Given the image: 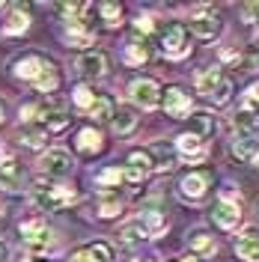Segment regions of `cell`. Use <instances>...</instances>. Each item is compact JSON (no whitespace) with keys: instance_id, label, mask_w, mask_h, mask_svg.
Listing matches in <instances>:
<instances>
[{"instance_id":"obj_35","label":"cell","mask_w":259,"mask_h":262,"mask_svg":"<svg viewBox=\"0 0 259 262\" xmlns=\"http://www.w3.org/2000/svg\"><path fill=\"white\" fill-rule=\"evenodd\" d=\"M152 152H155V155L161 158V161L155 164V167H161V170H170V167H173V155H170V149L164 146V143H158V146H152Z\"/></svg>"},{"instance_id":"obj_19","label":"cell","mask_w":259,"mask_h":262,"mask_svg":"<svg viewBox=\"0 0 259 262\" xmlns=\"http://www.w3.org/2000/svg\"><path fill=\"white\" fill-rule=\"evenodd\" d=\"M116 238H119V245H122V247H137L146 238V229H143L140 221H128V224H122V227H119Z\"/></svg>"},{"instance_id":"obj_36","label":"cell","mask_w":259,"mask_h":262,"mask_svg":"<svg viewBox=\"0 0 259 262\" xmlns=\"http://www.w3.org/2000/svg\"><path fill=\"white\" fill-rule=\"evenodd\" d=\"M229 93H232V83L229 81H224L221 83V86H218V90H214V93H211V101H214V104H224V101H229Z\"/></svg>"},{"instance_id":"obj_3","label":"cell","mask_w":259,"mask_h":262,"mask_svg":"<svg viewBox=\"0 0 259 262\" xmlns=\"http://www.w3.org/2000/svg\"><path fill=\"white\" fill-rule=\"evenodd\" d=\"M158 45L167 57H185L188 51H191V36H188V27L185 24H179V21H170V24H164L161 33H158Z\"/></svg>"},{"instance_id":"obj_32","label":"cell","mask_w":259,"mask_h":262,"mask_svg":"<svg viewBox=\"0 0 259 262\" xmlns=\"http://www.w3.org/2000/svg\"><path fill=\"white\" fill-rule=\"evenodd\" d=\"M191 119H194V134H197V137L209 134L211 125H214V122H211V114H206V111H197V114L191 116Z\"/></svg>"},{"instance_id":"obj_1","label":"cell","mask_w":259,"mask_h":262,"mask_svg":"<svg viewBox=\"0 0 259 262\" xmlns=\"http://www.w3.org/2000/svg\"><path fill=\"white\" fill-rule=\"evenodd\" d=\"M15 75L21 81L33 83L36 93H54L60 86V72L54 60L42 57V54H24L15 60Z\"/></svg>"},{"instance_id":"obj_8","label":"cell","mask_w":259,"mask_h":262,"mask_svg":"<svg viewBox=\"0 0 259 262\" xmlns=\"http://www.w3.org/2000/svg\"><path fill=\"white\" fill-rule=\"evenodd\" d=\"M152 167H155L152 152H131L128 164L122 167V176H125V182H131V185H140V182L152 173Z\"/></svg>"},{"instance_id":"obj_26","label":"cell","mask_w":259,"mask_h":262,"mask_svg":"<svg viewBox=\"0 0 259 262\" xmlns=\"http://www.w3.org/2000/svg\"><path fill=\"white\" fill-rule=\"evenodd\" d=\"M111 125H114L116 134H128V131L137 125V116H134V111H128V107H119L114 114V119H111Z\"/></svg>"},{"instance_id":"obj_44","label":"cell","mask_w":259,"mask_h":262,"mask_svg":"<svg viewBox=\"0 0 259 262\" xmlns=\"http://www.w3.org/2000/svg\"><path fill=\"white\" fill-rule=\"evenodd\" d=\"M256 221H259V203H256Z\"/></svg>"},{"instance_id":"obj_5","label":"cell","mask_w":259,"mask_h":262,"mask_svg":"<svg viewBox=\"0 0 259 262\" xmlns=\"http://www.w3.org/2000/svg\"><path fill=\"white\" fill-rule=\"evenodd\" d=\"M128 96H131V101H134L137 107L152 111V107L161 101V86L152 81V78H137V81H131Z\"/></svg>"},{"instance_id":"obj_18","label":"cell","mask_w":259,"mask_h":262,"mask_svg":"<svg viewBox=\"0 0 259 262\" xmlns=\"http://www.w3.org/2000/svg\"><path fill=\"white\" fill-rule=\"evenodd\" d=\"M232 155L239 158V161H247V164H256L259 161V137H239L235 143H232Z\"/></svg>"},{"instance_id":"obj_25","label":"cell","mask_w":259,"mask_h":262,"mask_svg":"<svg viewBox=\"0 0 259 262\" xmlns=\"http://www.w3.org/2000/svg\"><path fill=\"white\" fill-rule=\"evenodd\" d=\"M66 42H72L75 48H83V45H90L93 42V33H90V27H83V21H75L72 27H66Z\"/></svg>"},{"instance_id":"obj_23","label":"cell","mask_w":259,"mask_h":262,"mask_svg":"<svg viewBox=\"0 0 259 262\" xmlns=\"http://www.w3.org/2000/svg\"><path fill=\"white\" fill-rule=\"evenodd\" d=\"M125 63H128V66L149 63V45L140 42V39H131L128 45H125Z\"/></svg>"},{"instance_id":"obj_10","label":"cell","mask_w":259,"mask_h":262,"mask_svg":"<svg viewBox=\"0 0 259 262\" xmlns=\"http://www.w3.org/2000/svg\"><path fill=\"white\" fill-rule=\"evenodd\" d=\"M211 217H214L218 227L232 229L239 221H242V209H239V203H232L229 196H221V200L214 203V209H211Z\"/></svg>"},{"instance_id":"obj_7","label":"cell","mask_w":259,"mask_h":262,"mask_svg":"<svg viewBox=\"0 0 259 262\" xmlns=\"http://www.w3.org/2000/svg\"><path fill=\"white\" fill-rule=\"evenodd\" d=\"M39 167H42V173H48V176H54V179H60V176H69V173H72L75 161H72V155H69L66 149H48V152L42 155Z\"/></svg>"},{"instance_id":"obj_42","label":"cell","mask_w":259,"mask_h":262,"mask_svg":"<svg viewBox=\"0 0 259 262\" xmlns=\"http://www.w3.org/2000/svg\"><path fill=\"white\" fill-rule=\"evenodd\" d=\"M3 116H6V111H3V104H0V122H3Z\"/></svg>"},{"instance_id":"obj_20","label":"cell","mask_w":259,"mask_h":262,"mask_svg":"<svg viewBox=\"0 0 259 262\" xmlns=\"http://www.w3.org/2000/svg\"><path fill=\"white\" fill-rule=\"evenodd\" d=\"M224 83V75H221V69L218 66H209V69H203L200 75H197V93H203V96H211L218 86Z\"/></svg>"},{"instance_id":"obj_38","label":"cell","mask_w":259,"mask_h":262,"mask_svg":"<svg viewBox=\"0 0 259 262\" xmlns=\"http://www.w3.org/2000/svg\"><path fill=\"white\" fill-rule=\"evenodd\" d=\"M244 18H247V21H253V24H259V3L244 6Z\"/></svg>"},{"instance_id":"obj_17","label":"cell","mask_w":259,"mask_h":262,"mask_svg":"<svg viewBox=\"0 0 259 262\" xmlns=\"http://www.w3.org/2000/svg\"><path fill=\"white\" fill-rule=\"evenodd\" d=\"M111 259H114L111 247L104 245V242H96V245H87L81 250H75L69 262H111Z\"/></svg>"},{"instance_id":"obj_14","label":"cell","mask_w":259,"mask_h":262,"mask_svg":"<svg viewBox=\"0 0 259 262\" xmlns=\"http://www.w3.org/2000/svg\"><path fill=\"white\" fill-rule=\"evenodd\" d=\"M30 27V12L24 9V6H12L6 18L0 21V30L6 33V36H18V33H24Z\"/></svg>"},{"instance_id":"obj_33","label":"cell","mask_w":259,"mask_h":262,"mask_svg":"<svg viewBox=\"0 0 259 262\" xmlns=\"http://www.w3.org/2000/svg\"><path fill=\"white\" fill-rule=\"evenodd\" d=\"M119 209H122L119 196H101V203H98V214L101 217H114V214H119Z\"/></svg>"},{"instance_id":"obj_11","label":"cell","mask_w":259,"mask_h":262,"mask_svg":"<svg viewBox=\"0 0 259 262\" xmlns=\"http://www.w3.org/2000/svg\"><path fill=\"white\" fill-rule=\"evenodd\" d=\"M21 185H24V167L18 164L15 155H6L3 164H0V188H6V191H21Z\"/></svg>"},{"instance_id":"obj_9","label":"cell","mask_w":259,"mask_h":262,"mask_svg":"<svg viewBox=\"0 0 259 262\" xmlns=\"http://www.w3.org/2000/svg\"><path fill=\"white\" fill-rule=\"evenodd\" d=\"M211 185V173H188L185 179L179 182V194L185 196V200H203L206 191H209Z\"/></svg>"},{"instance_id":"obj_40","label":"cell","mask_w":259,"mask_h":262,"mask_svg":"<svg viewBox=\"0 0 259 262\" xmlns=\"http://www.w3.org/2000/svg\"><path fill=\"white\" fill-rule=\"evenodd\" d=\"M6 256H9V250H6V245L0 242V262H6Z\"/></svg>"},{"instance_id":"obj_34","label":"cell","mask_w":259,"mask_h":262,"mask_svg":"<svg viewBox=\"0 0 259 262\" xmlns=\"http://www.w3.org/2000/svg\"><path fill=\"white\" fill-rule=\"evenodd\" d=\"M21 140H24L27 146H33V149H42V146H45V134H42V131H33V128L21 131Z\"/></svg>"},{"instance_id":"obj_45","label":"cell","mask_w":259,"mask_h":262,"mask_svg":"<svg viewBox=\"0 0 259 262\" xmlns=\"http://www.w3.org/2000/svg\"><path fill=\"white\" fill-rule=\"evenodd\" d=\"M256 167H259V164H256Z\"/></svg>"},{"instance_id":"obj_27","label":"cell","mask_w":259,"mask_h":262,"mask_svg":"<svg viewBox=\"0 0 259 262\" xmlns=\"http://www.w3.org/2000/svg\"><path fill=\"white\" fill-rule=\"evenodd\" d=\"M98 15H101V21H104L107 27H119V24H122V6L107 0V3L98 6Z\"/></svg>"},{"instance_id":"obj_4","label":"cell","mask_w":259,"mask_h":262,"mask_svg":"<svg viewBox=\"0 0 259 262\" xmlns=\"http://www.w3.org/2000/svg\"><path fill=\"white\" fill-rule=\"evenodd\" d=\"M21 238H24V247H27L30 253H45L51 247V242H54L48 224H45L42 217H27V221H21Z\"/></svg>"},{"instance_id":"obj_43","label":"cell","mask_w":259,"mask_h":262,"mask_svg":"<svg viewBox=\"0 0 259 262\" xmlns=\"http://www.w3.org/2000/svg\"><path fill=\"white\" fill-rule=\"evenodd\" d=\"M131 262H155V259H131Z\"/></svg>"},{"instance_id":"obj_28","label":"cell","mask_w":259,"mask_h":262,"mask_svg":"<svg viewBox=\"0 0 259 262\" xmlns=\"http://www.w3.org/2000/svg\"><path fill=\"white\" fill-rule=\"evenodd\" d=\"M232 125L239 131H253L259 125V116H256V111H250V107H242L239 114L232 116Z\"/></svg>"},{"instance_id":"obj_12","label":"cell","mask_w":259,"mask_h":262,"mask_svg":"<svg viewBox=\"0 0 259 262\" xmlns=\"http://www.w3.org/2000/svg\"><path fill=\"white\" fill-rule=\"evenodd\" d=\"M78 72H81L83 78H90V81L104 78V72H107V57H104L101 51H87L81 60H78Z\"/></svg>"},{"instance_id":"obj_21","label":"cell","mask_w":259,"mask_h":262,"mask_svg":"<svg viewBox=\"0 0 259 262\" xmlns=\"http://www.w3.org/2000/svg\"><path fill=\"white\" fill-rule=\"evenodd\" d=\"M75 143H78V149H81L83 155H96V152H101V146H104V140H101V134H98L96 128H81Z\"/></svg>"},{"instance_id":"obj_29","label":"cell","mask_w":259,"mask_h":262,"mask_svg":"<svg viewBox=\"0 0 259 262\" xmlns=\"http://www.w3.org/2000/svg\"><path fill=\"white\" fill-rule=\"evenodd\" d=\"M137 221L143 224L146 235H155V232H161V229H164V217H161V212H143L140 217H137Z\"/></svg>"},{"instance_id":"obj_31","label":"cell","mask_w":259,"mask_h":262,"mask_svg":"<svg viewBox=\"0 0 259 262\" xmlns=\"http://www.w3.org/2000/svg\"><path fill=\"white\" fill-rule=\"evenodd\" d=\"M96 98L98 96L90 90V86H78V90H75V104H78L81 111H87V114H90V107L96 104Z\"/></svg>"},{"instance_id":"obj_2","label":"cell","mask_w":259,"mask_h":262,"mask_svg":"<svg viewBox=\"0 0 259 262\" xmlns=\"http://www.w3.org/2000/svg\"><path fill=\"white\" fill-rule=\"evenodd\" d=\"M75 200H78V191L72 185H51V182L45 185L42 179L36 182V203L48 212H60L66 206H72Z\"/></svg>"},{"instance_id":"obj_16","label":"cell","mask_w":259,"mask_h":262,"mask_svg":"<svg viewBox=\"0 0 259 262\" xmlns=\"http://www.w3.org/2000/svg\"><path fill=\"white\" fill-rule=\"evenodd\" d=\"M235 253L244 262H259V232L253 227L244 229V235L235 242Z\"/></svg>"},{"instance_id":"obj_37","label":"cell","mask_w":259,"mask_h":262,"mask_svg":"<svg viewBox=\"0 0 259 262\" xmlns=\"http://www.w3.org/2000/svg\"><path fill=\"white\" fill-rule=\"evenodd\" d=\"M244 107H250V111H259V83H253V86L247 90V96H244Z\"/></svg>"},{"instance_id":"obj_15","label":"cell","mask_w":259,"mask_h":262,"mask_svg":"<svg viewBox=\"0 0 259 262\" xmlns=\"http://www.w3.org/2000/svg\"><path fill=\"white\" fill-rule=\"evenodd\" d=\"M176 149L188 158V161H200V158L206 155V140H203V137H197L194 131H185V134H179Z\"/></svg>"},{"instance_id":"obj_24","label":"cell","mask_w":259,"mask_h":262,"mask_svg":"<svg viewBox=\"0 0 259 262\" xmlns=\"http://www.w3.org/2000/svg\"><path fill=\"white\" fill-rule=\"evenodd\" d=\"M191 250H194V256H209V253H214V235H209L206 229L191 232Z\"/></svg>"},{"instance_id":"obj_39","label":"cell","mask_w":259,"mask_h":262,"mask_svg":"<svg viewBox=\"0 0 259 262\" xmlns=\"http://www.w3.org/2000/svg\"><path fill=\"white\" fill-rule=\"evenodd\" d=\"M137 30H152V18L140 15V18H137Z\"/></svg>"},{"instance_id":"obj_13","label":"cell","mask_w":259,"mask_h":262,"mask_svg":"<svg viewBox=\"0 0 259 262\" xmlns=\"http://www.w3.org/2000/svg\"><path fill=\"white\" fill-rule=\"evenodd\" d=\"M164 111H167V116H173V119H185V116L191 114V98L185 96L179 86H170L164 93Z\"/></svg>"},{"instance_id":"obj_6","label":"cell","mask_w":259,"mask_h":262,"mask_svg":"<svg viewBox=\"0 0 259 262\" xmlns=\"http://www.w3.org/2000/svg\"><path fill=\"white\" fill-rule=\"evenodd\" d=\"M188 30L194 33L197 39H214L218 30H221V15L209 9V6H203V9H197L191 21H188Z\"/></svg>"},{"instance_id":"obj_30","label":"cell","mask_w":259,"mask_h":262,"mask_svg":"<svg viewBox=\"0 0 259 262\" xmlns=\"http://www.w3.org/2000/svg\"><path fill=\"white\" fill-rule=\"evenodd\" d=\"M122 179H125V176H122L119 167H107V170H101V173L96 176V182L101 185V188H119V182Z\"/></svg>"},{"instance_id":"obj_41","label":"cell","mask_w":259,"mask_h":262,"mask_svg":"<svg viewBox=\"0 0 259 262\" xmlns=\"http://www.w3.org/2000/svg\"><path fill=\"white\" fill-rule=\"evenodd\" d=\"M179 262H200L197 256H185V259H179Z\"/></svg>"},{"instance_id":"obj_22","label":"cell","mask_w":259,"mask_h":262,"mask_svg":"<svg viewBox=\"0 0 259 262\" xmlns=\"http://www.w3.org/2000/svg\"><path fill=\"white\" fill-rule=\"evenodd\" d=\"M114 114H116V104H114V98L111 96H98L96 104L90 107V116H93L96 122H111Z\"/></svg>"}]
</instances>
